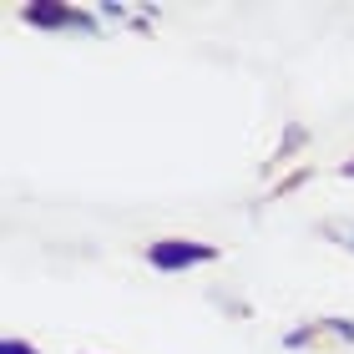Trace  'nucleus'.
Instances as JSON below:
<instances>
[{"mask_svg": "<svg viewBox=\"0 0 354 354\" xmlns=\"http://www.w3.org/2000/svg\"><path fill=\"white\" fill-rule=\"evenodd\" d=\"M0 354H41V349L26 344V339H15V334H6V339H0Z\"/></svg>", "mask_w": 354, "mask_h": 354, "instance_id": "6", "label": "nucleus"}, {"mask_svg": "<svg viewBox=\"0 0 354 354\" xmlns=\"http://www.w3.org/2000/svg\"><path fill=\"white\" fill-rule=\"evenodd\" d=\"M324 238H334L339 248L354 253V223H324Z\"/></svg>", "mask_w": 354, "mask_h": 354, "instance_id": "3", "label": "nucleus"}, {"mask_svg": "<svg viewBox=\"0 0 354 354\" xmlns=\"http://www.w3.org/2000/svg\"><path fill=\"white\" fill-rule=\"evenodd\" d=\"M21 21L36 30H86V36H96V21L66 0H30V6H21Z\"/></svg>", "mask_w": 354, "mask_h": 354, "instance_id": "2", "label": "nucleus"}, {"mask_svg": "<svg viewBox=\"0 0 354 354\" xmlns=\"http://www.w3.org/2000/svg\"><path fill=\"white\" fill-rule=\"evenodd\" d=\"M142 253H147V263L157 273H187V268L218 259V248L213 243H198V238H152Z\"/></svg>", "mask_w": 354, "mask_h": 354, "instance_id": "1", "label": "nucleus"}, {"mask_svg": "<svg viewBox=\"0 0 354 354\" xmlns=\"http://www.w3.org/2000/svg\"><path fill=\"white\" fill-rule=\"evenodd\" d=\"M304 142H309V132H304V127H288V137L279 142V162H283V157L294 152V147H304Z\"/></svg>", "mask_w": 354, "mask_h": 354, "instance_id": "5", "label": "nucleus"}, {"mask_svg": "<svg viewBox=\"0 0 354 354\" xmlns=\"http://www.w3.org/2000/svg\"><path fill=\"white\" fill-rule=\"evenodd\" d=\"M314 329H319V319H309V324H304V329H294V334H288V339H283V344H288V349H299V344H309V334H314Z\"/></svg>", "mask_w": 354, "mask_h": 354, "instance_id": "7", "label": "nucleus"}, {"mask_svg": "<svg viewBox=\"0 0 354 354\" xmlns=\"http://www.w3.org/2000/svg\"><path fill=\"white\" fill-rule=\"evenodd\" d=\"M319 329H329L334 339H344V344H354V319H319Z\"/></svg>", "mask_w": 354, "mask_h": 354, "instance_id": "4", "label": "nucleus"}, {"mask_svg": "<svg viewBox=\"0 0 354 354\" xmlns=\"http://www.w3.org/2000/svg\"><path fill=\"white\" fill-rule=\"evenodd\" d=\"M339 172H344V177H354V157H344V162H339Z\"/></svg>", "mask_w": 354, "mask_h": 354, "instance_id": "8", "label": "nucleus"}]
</instances>
